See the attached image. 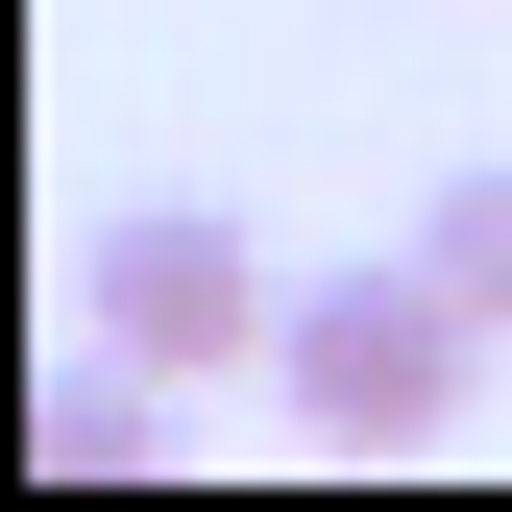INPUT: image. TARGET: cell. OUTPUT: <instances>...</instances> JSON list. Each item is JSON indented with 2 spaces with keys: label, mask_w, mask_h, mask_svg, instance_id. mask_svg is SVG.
Here are the masks:
<instances>
[{
  "label": "cell",
  "mask_w": 512,
  "mask_h": 512,
  "mask_svg": "<svg viewBox=\"0 0 512 512\" xmlns=\"http://www.w3.org/2000/svg\"><path fill=\"white\" fill-rule=\"evenodd\" d=\"M464 366H488V317H464L439 244H366V269H317V293L269 317V391H293V439H342V464L439 439V415H464Z\"/></svg>",
  "instance_id": "obj_1"
},
{
  "label": "cell",
  "mask_w": 512,
  "mask_h": 512,
  "mask_svg": "<svg viewBox=\"0 0 512 512\" xmlns=\"http://www.w3.org/2000/svg\"><path fill=\"white\" fill-rule=\"evenodd\" d=\"M74 317H98V366H147V391H196V366H269V244L244 220H122L98 269H74Z\"/></svg>",
  "instance_id": "obj_2"
},
{
  "label": "cell",
  "mask_w": 512,
  "mask_h": 512,
  "mask_svg": "<svg viewBox=\"0 0 512 512\" xmlns=\"http://www.w3.org/2000/svg\"><path fill=\"white\" fill-rule=\"evenodd\" d=\"M415 244H439V269H464V317H488V342H512V171H464V196H439Z\"/></svg>",
  "instance_id": "obj_3"
}]
</instances>
